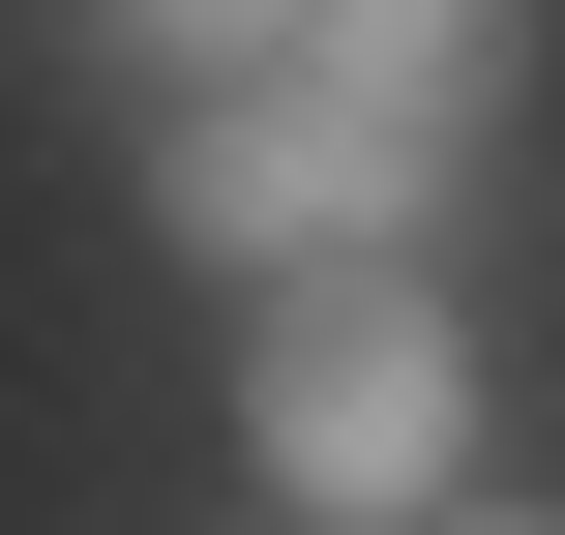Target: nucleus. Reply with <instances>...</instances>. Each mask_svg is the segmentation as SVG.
I'll return each instance as SVG.
<instances>
[{"label":"nucleus","mask_w":565,"mask_h":535,"mask_svg":"<svg viewBox=\"0 0 565 535\" xmlns=\"http://www.w3.org/2000/svg\"><path fill=\"white\" fill-rule=\"evenodd\" d=\"M238 447H268L298 535H417L477 477V328H447L417 268H268V298H238Z\"/></svg>","instance_id":"f257e3e1"},{"label":"nucleus","mask_w":565,"mask_h":535,"mask_svg":"<svg viewBox=\"0 0 565 535\" xmlns=\"http://www.w3.org/2000/svg\"><path fill=\"white\" fill-rule=\"evenodd\" d=\"M507 60H536V0H328V89H358L387 149H447V119H507Z\"/></svg>","instance_id":"7ed1b4c3"},{"label":"nucleus","mask_w":565,"mask_h":535,"mask_svg":"<svg viewBox=\"0 0 565 535\" xmlns=\"http://www.w3.org/2000/svg\"><path fill=\"white\" fill-rule=\"evenodd\" d=\"M417 179L447 149H387L328 60H268V89H179V149H149V208L268 298V268H417Z\"/></svg>","instance_id":"f03ea898"},{"label":"nucleus","mask_w":565,"mask_h":535,"mask_svg":"<svg viewBox=\"0 0 565 535\" xmlns=\"http://www.w3.org/2000/svg\"><path fill=\"white\" fill-rule=\"evenodd\" d=\"M417 535H565V506H417Z\"/></svg>","instance_id":"39448f33"},{"label":"nucleus","mask_w":565,"mask_h":535,"mask_svg":"<svg viewBox=\"0 0 565 535\" xmlns=\"http://www.w3.org/2000/svg\"><path fill=\"white\" fill-rule=\"evenodd\" d=\"M268 535H298V506H268Z\"/></svg>","instance_id":"423d86ee"},{"label":"nucleus","mask_w":565,"mask_h":535,"mask_svg":"<svg viewBox=\"0 0 565 535\" xmlns=\"http://www.w3.org/2000/svg\"><path fill=\"white\" fill-rule=\"evenodd\" d=\"M119 60H179V89H268V60H328V0H89Z\"/></svg>","instance_id":"20e7f679"}]
</instances>
